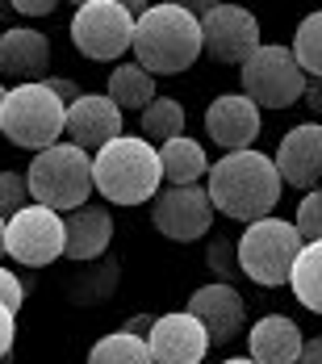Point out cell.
<instances>
[{
	"label": "cell",
	"instance_id": "cell-25",
	"mask_svg": "<svg viewBox=\"0 0 322 364\" xmlns=\"http://www.w3.org/2000/svg\"><path fill=\"white\" fill-rule=\"evenodd\" d=\"M289 50H293L297 68L310 75V80H322V9L297 21V30H293V46H289Z\"/></svg>",
	"mask_w": 322,
	"mask_h": 364
},
{
	"label": "cell",
	"instance_id": "cell-27",
	"mask_svg": "<svg viewBox=\"0 0 322 364\" xmlns=\"http://www.w3.org/2000/svg\"><path fill=\"white\" fill-rule=\"evenodd\" d=\"M293 226H297L301 243H322V193H318V188L301 197V205H297V218H293Z\"/></svg>",
	"mask_w": 322,
	"mask_h": 364
},
{
	"label": "cell",
	"instance_id": "cell-20",
	"mask_svg": "<svg viewBox=\"0 0 322 364\" xmlns=\"http://www.w3.org/2000/svg\"><path fill=\"white\" fill-rule=\"evenodd\" d=\"M155 151H159V172H163L168 184H205V176H210V155H205V146L197 143V139L180 134V139L155 146Z\"/></svg>",
	"mask_w": 322,
	"mask_h": 364
},
{
	"label": "cell",
	"instance_id": "cell-33",
	"mask_svg": "<svg viewBox=\"0 0 322 364\" xmlns=\"http://www.w3.org/2000/svg\"><path fill=\"white\" fill-rule=\"evenodd\" d=\"M297 364H322V335H314V339H306V343H301Z\"/></svg>",
	"mask_w": 322,
	"mask_h": 364
},
{
	"label": "cell",
	"instance_id": "cell-22",
	"mask_svg": "<svg viewBox=\"0 0 322 364\" xmlns=\"http://www.w3.org/2000/svg\"><path fill=\"white\" fill-rule=\"evenodd\" d=\"M289 289L310 314H322V243H306L297 252L293 272H289Z\"/></svg>",
	"mask_w": 322,
	"mask_h": 364
},
{
	"label": "cell",
	"instance_id": "cell-35",
	"mask_svg": "<svg viewBox=\"0 0 322 364\" xmlns=\"http://www.w3.org/2000/svg\"><path fill=\"white\" fill-rule=\"evenodd\" d=\"M151 323H155V318H146V314H130V318H126V327H122V331H130V335H139V339H146V335H151Z\"/></svg>",
	"mask_w": 322,
	"mask_h": 364
},
{
	"label": "cell",
	"instance_id": "cell-24",
	"mask_svg": "<svg viewBox=\"0 0 322 364\" xmlns=\"http://www.w3.org/2000/svg\"><path fill=\"white\" fill-rule=\"evenodd\" d=\"M88 364H151V348H146V339L130 335V331H113L92 343Z\"/></svg>",
	"mask_w": 322,
	"mask_h": 364
},
{
	"label": "cell",
	"instance_id": "cell-38",
	"mask_svg": "<svg viewBox=\"0 0 322 364\" xmlns=\"http://www.w3.org/2000/svg\"><path fill=\"white\" fill-rule=\"evenodd\" d=\"M4 92H9V88H4V84H0V105H4Z\"/></svg>",
	"mask_w": 322,
	"mask_h": 364
},
{
	"label": "cell",
	"instance_id": "cell-26",
	"mask_svg": "<svg viewBox=\"0 0 322 364\" xmlns=\"http://www.w3.org/2000/svg\"><path fill=\"white\" fill-rule=\"evenodd\" d=\"M34 197H30V184H26V172H0V218L9 222L13 214H21L26 205H30Z\"/></svg>",
	"mask_w": 322,
	"mask_h": 364
},
{
	"label": "cell",
	"instance_id": "cell-17",
	"mask_svg": "<svg viewBox=\"0 0 322 364\" xmlns=\"http://www.w3.org/2000/svg\"><path fill=\"white\" fill-rule=\"evenodd\" d=\"M50 68V38L30 30V26H13L0 34V75L17 80V84H42Z\"/></svg>",
	"mask_w": 322,
	"mask_h": 364
},
{
	"label": "cell",
	"instance_id": "cell-29",
	"mask_svg": "<svg viewBox=\"0 0 322 364\" xmlns=\"http://www.w3.org/2000/svg\"><path fill=\"white\" fill-rule=\"evenodd\" d=\"M21 301H26V281L13 272V268H4L0 264V306H9L13 314L21 310Z\"/></svg>",
	"mask_w": 322,
	"mask_h": 364
},
{
	"label": "cell",
	"instance_id": "cell-21",
	"mask_svg": "<svg viewBox=\"0 0 322 364\" xmlns=\"http://www.w3.org/2000/svg\"><path fill=\"white\" fill-rule=\"evenodd\" d=\"M109 101L117 105V109L126 113H143L151 101H155V75L143 72L139 63H117L113 75H109Z\"/></svg>",
	"mask_w": 322,
	"mask_h": 364
},
{
	"label": "cell",
	"instance_id": "cell-2",
	"mask_svg": "<svg viewBox=\"0 0 322 364\" xmlns=\"http://www.w3.org/2000/svg\"><path fill=\"white\" fill-rule=\"evenodd\" d=\"M134 63L151 75H180L201 59V21L188 4H146L134 21Z\"/></svg>",
	"mask_w": 322,
	"mask_h": 364
},
{
	"label": "cell",
	"instance_id": "cell-1",
	"mask_svg": "<svg viewBox=\"0 0 322 364\" xmlns=\"http://www.w3.org/2000/svg\"><path fill=\"white\" fill-rule=\"evenodd\" d=\"M205 193L214 201V214H226V218L251 226L277 210L285 184H281L277 164L264 151L247 146V151H226L218 164H210Z\"/></svg>",
	"mask_w": 322,
	"mask_h": 364
},
{
	"label": "cell",
	"instance_id": "cell-31",
	"mask_svg": "<svg viewBox=\"0 0 322 364\" xmlns=\"http://www.w3.org/2000/svg\"><path fill=\"white\" fill-rule=\"evenodd\" d=\"M13 339H17V314L9 306H0V360L13 356Z\"/></svg>",
	"mask_w": 322,
	"mask_h": 364
},
{
	"label": "cell",
	"instance_id": "cell-6",
	"mask_svg": "<svg viewBox=\"0 0 322 364\" xmlns=\"http://www.w3.org/2000/svg\"><path fill=\"white\" fill-rule=\"evenodd\" d=\"M301 235L297 226L285 218H259L243 230V239L235 243V255H239V272L264 285V289H277V285H289V272H293V259L301 252Z\"/></svg>",
	"mask_w": 322,
	"mask_h": 364
},
{
	"label": "cell",
	"instance_id": "cell-32",
	"mask_svg": "<svg viewBox=\"0 0 322 364\" xmlns=\"http://www.w3.org/2000/svg\"><path fill=\"white\" fill-rule=\"evenodd\" d=\"M13 9L26 13V17H46V13H55L59 4H55V0H13Z\"/></svg>",
	"mask_w": 322,
	"mask_h": 364
},
{
	"label": "cell",
	"instance_id": "cell-14",
	"mask_svg": "<svg viewBox=\"0 0 322 364\" xmlns=\"http://www.w3.org/2000/svg\"><path fill=\"white\" fill-rule=\"evenodd\" d=\"M277 172H281V184H293V188H306L314 193L322 181V122H301L293 126L277 155H272Z\"/></svg>",
	"mask_w": 322,
	"mask_h": 364
},
{
	"label": "cell",
	"instance_id": "cell-34",
	"mask_svg": "<svg viewBox=\"0 0 322 364\" xmlns=\"http://www.w3.org/2000/svg\"><path fill=\"white\" fill-rule=\"evenodd\" d=\"M301 101H306L314 113H322V80H306V92H301Z\"/></svg>",
	"mask_w": 322,
	"mask_h": 364
},
{
	"label": "cell",
	"instance_id": "cell-37",
	"mask_svg": "<svg viewBox=\"0 0 322 364\" xmlns=\"http://www.w3.org/2000/svg\"><path fill=\"white\" fill-rule=\"evenodd\" d=\"M0 255H4V218H0Z\"/></svg>",
	"mask_w": 322,
	"mask_h": 364
},
{
	"label": "cell",
	"instance_id": "cell-18",
	"mask_svg": "<svg viewBox=\"0 0 322 364\" xmlns=\"http://www.w3.org/2000/svg\"><path fill=\"white\" fill-rule=\"evenodd\" d=\"M109 243H113V214L105 205L88 201L72 214H63V255L68 259H80V264L101 259Z\"/></svg>",
	"mask_w": 322,
	"mask_h": 364
},
{
	"label": "cell",
	"instance_id": "cell-3",
	"mask_svg": "<svg viewBox=\"0 0 322 364\" xmlns=\"http://www.w3.org/2000/svg\"><path fill=\"white\" fill-rule=\"evenodd\" d=\"M92 188L109 205H143L163 188L159 151L143 134H122L92 155Z\"/></svg>",
	"mask_w": 322,
	"mask_h": 364
},
{
	"label": "cell",
	"instance_id": "cell-13",
	"mask_svg": "<svg viewBox=\"0 0 322 364\" xmlns=\"http://www.w3.org/2000/svg\"><path fill=\"white\" fill-rule=\"evenodd\" d=\"M122 122H126V113L117 109L105 92H84L75 105H68L63 134H68V143H75L80 151L97 155L101 146H109L113 139H122V134H126V130H122Z\"/></svg>",
	"mask_w": 322,
	"mask_h": 364
},
{
	"label": "cell",
	"instance_id": "cell-12",
	"mask_svg": "<svg viewBox=\"0 0 322 364\" xmlns=\"http://www.w3.org/2000/svg\"><path fill=\"white\" fill-rule=\"evenodd\" d=\"M146 348H151V364H201L214 343L188 310H172L151 323Z\"/></svg>",
	"mask_w": 322,
	"mask_h": 364
},
{
	"label": "cell",
	"instance_id": "cell-8",
	"mask_svg": "<svg viewBox=\"0 0 322 364\" xmlns=\"http://www.w3.org/2000/svg\"><path fill=\"white\" fill-rule=\"evenodd\" d=\"M239 72H243V97L255 109H289V105H297L301 92H306V80H310L297 68L293 50L281 46V42H264Z\"/></svg>",
	"mask_w": 322,
	"mask_h": 364
},
{
	"label": "cell",
	"instance_id": "cell-15",
	"mask_svg": "<svg viewBox=\"0 0 322 364\" xmlns=\"http://www.w3.org/2000/svg\"><path fill=\"white\" fill-rule=\"evenodd\" d=\"M210 335V343H230L239 331H243V318H247V306H243V293L235 285H222V281H210L188 297L184 306Z\"/></svg>",
	"mask_w": 322,
	"mask_h": 364
},
{
	"label": "cell",
	"instance_id": "cell-4",
	"mask_svg": "<svg viewBox=\"0 0 322 364\" xmlns=\"http://www.w3.org/2000/svg\"><path fill=\"white\" fill-rule=\"evenodd\" d=\"M26 184L34 205H46L55 214H72L88 205L92 197V155L80 151L75 143H55L38 151L26 168Z\"/></svg>",
	"mask_w": 322,
	"mask_h": 364
},
{
	"label": "cell",
	"instance_id": "cell-10",
	"mask_svg": "<svg viewBox=\"0 0 322 364\" xmlns=\"http://www.w3.org/2000/svg\"><path fill=\"white\" fill-rule=\"evenodd\" d=\"M151 222L172 243H197L214 226V201L205 184H163L151 197Z\"/></svg>",
	"mask_w": 322,
	"mask_h": 364
},
{
	"label": "cell",
	"instance_id": "cell-19",
	"mask_svg": "<svg viewBox=\"0 0 322 364\" xmlns=\"http://www.w3.org/2000/svg\"><path fill=\"white\" fill-rule=\"evenodd\" d=\"M301 327L285 314H264L247 331V356L255 364H297L301 356Z\"/></svg>",
	"mask_w": 322,
	"mask_h": 364
},
{
	"label": "cell",
	"instance_id": "cell-23",
	"mask_svg": "<svg viewBox=\"0 0 322 364\" xmlns=\"http://www.w3.org/2000/svg\"><path fill=\"white\" fill-rule=\"evenodd\" d=\"M139 122H143V139L151 146H163L180 139L184 134V122H188V113L180 105L176 97H155L143 113H139Z\"/></svg>",
	"mask_w": 322,
	"mask_h": 364
},
{
	"label": "cell",
	"instance_id": "cell-7",
	"mask_svg": "<svg viewBox=\"0 0 322 364\" xmlns=\"http://www.w3.org/2000/svg\"><path fill=\"white\" fill-rule=\"evenodd\" d=\"M134 4L126 0H84L72 13V42L84 59L113 63L134 46Z\"/></svg>",
	"mask_w": 322,
	"mask_h": 364
},
{
	"label": "cell",
	"instance_id": "cell-9",
	"mask_svg": "<svg viewBox=\"0 0 322 364\" xmlns=\"http://www.w3.org/2000/svg\"><path fill=\"white\" fill-rule=\"evenodd\" d=\"M197 21H201V50L214 63L243 68L251 55L264 46L259 21H255V13L243 9V4H205L197 13Z\"/></svg>",
	"mask_w": 322,
	"mask_h": 364
},
{
	"label": "cell",
	"instance_id": "cell-30",
	"mask_svg": "<svg viewBox=\"0 0 322 364\" xmlns=\"http://www.w3.org/2000/svg\"><path fill=\"white\" fill-rule=\"evenodd\" d=\"M42 84H46V88H50L59 101H63V109H68V105H75V101L84 97V92H80V84H75L72 75H46Z\"/></svg>",
	"mask_w": 322,
	"mask_h": 364
},
{
	"label": "cell",
	"instance_id": "cell-5",
	"mask_svg": "<svg viewBox=\"0 0 322 364\" xmlns=\"http://www.w3.org/2000/svg\"><path fill=\"white\" fill-rule=\"evenodd\" d=\"M63 122H68V109L46 84H13L4 92L0 134L13 146H26L38 155L46 146L63 143Z\"/></svg>",
	"mask_w": 322,
	"mask_h": 364
},
{
	"label": "cell",
	"instance_id": "cell-28",
	"mask_svg": "<svg viewBox=\"0 0 322 364\" xmlns=\"http://www.w3.org/2000/svg\"><path fill=\"white\" fill-rule=\"evenodd\" d=\"M210 268H214V277L222 285H230L239 277V255H235V243L230 239H214L210 243Z\"/></svg>",
	"mask_w": 322,
	"mask_h": 364
},
{
	"label": "cell",
	"instance_id": "cell-16",
	"mask_svg": "<svg viewBox=\"0 0 322 364\" xmlns=\"http://www.w3.org/2000/svg\"><path fill=\"white\" fill-rule=\"evenodd\" d=\"M259 126H264V117L243 92H222L205 109V134H210V143L226 146V151H247L259 139Z\"/></svg>",
	"mask_w": 322,
	"mask_h": 364
},
{
	"label": "cell",
	"instance_id": "cell-39",
	"mask_svg": "<svg viewBox=\"0 0 322 364\" xmlns=\"http://www.w3.org/2000/svg\"><path fill=\"white\" fill-rule=\"evenodd\" d=\"M318 193H322V181H318Z\"/></svg>",
	"mask_w": 322,
	"mask_h": 364
},
{
	"label": "cell",
	"instance_id": "cell-11",
	"mask_svg": "<svg viewBox=\"0 0 322 364\" xmlns=\"http://www.w3.org/2000/svg\"><path fill=\"white\" fill-rule=\"evenodd\" d=\"M4 255H13L26 268L55 264L63 255V214L30 201L21 214L4 222Z\"/></svg>",
	"mask_w": 322,
	"mask_h": 364
},
{
	"label": "cell",
	"instance_id": "cell-36",
	"mask_svg": "<svg viewBox=\"0 0 322 364\" xmlns=\"http://www.w3.org/2000/svg\"><path fill=\"white\" fill-rule=\"evenodd\" d=\"M222 364H255L251 356H235V360H222Z\"/></svg>",
	"mask_w": 322,
	"mask_h": 364
}]
</instances>
